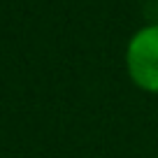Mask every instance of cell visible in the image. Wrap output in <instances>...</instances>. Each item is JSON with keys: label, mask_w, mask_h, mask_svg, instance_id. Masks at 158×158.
<instances>
[{"label": "cell", "mask_w": 158, "mask_h": 158, "mask_svg": "<svg viewBox=\"0 0 158 158\" xmlns=\"http://www.w3.org/2000/svg\"><path fill=\"white\" fill-rule=\"evenodd\" d=\"M128 70L139 86L158 91V26L142 28L130 40Z\"/></svg>", "instance_id": "obj_1"}]
</instances>
